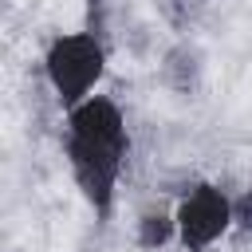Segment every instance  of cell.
I'll use <instances>...</instances> for the list:
<instances>
[{"instance_id": "1", "label": "cell", "mask_w": 252, "mask_h": 252, "mask_svg": "<svg viewBox=\"0 0 252 252\" xmlns=\"http://www.w3.org/2000/svg\"><path fill=\"white\" fill-rule=\"evenodd\" d=\"M67 154H71V169H75V181H79L83 197L94 205L98 217H106L110 201H114L122 161H126L122 110L110 98L79 102L71 110V122H67Z\"/></svg>"}, {"instance_id": "2", "label": "cell", "mask_w": 252, "mask_h": 252, "mask_svg": "<svg viewBox=\"0 0 252 252\" xmlns=\"http://www.w3.org/2000/svg\"><path fill=\"white\" fill-rule=\"evenodd\" d=\"M102 63H106L102 43H98L94 35H87V32L59 35V39L47 47V59H43L47 79H51L59 102L71 106V110H75L79 102H87V91L98 83Z\"/></svg>"}, {"instance_id": "3", "label": "cell", "mask_w": 252, "mask_h": 252, "mask_svg": "<svg viewBox=\"0 0 252 252\" xmlns=\"http://www.w3.org/2000/svg\"><path fill=\"white\" fill-rule=\"evenodd\" d=\"M228 220H232L228 197H224L220 189H213V185H197V189L181 201L173 224H177L181 244H185L189 252H201V248H209V244L228 228Z\"/></svg>"}, {"instance_id": "4", "label": "cell", "mask_w": 252, "mask_h": 252, "mask_svg": "<svg viewBox=\"0 0 252 252\" xmlns=\"http://www.w3.org/2000/svg\"><path fill=\"white\" fill-rule=\"evenodd\" d=\"M165 236H169V220H165V217H146V220H142V244H146V248H150V244H161Z\"/></svg>"}, {"instance_id": "5", "label": "cell", "mask_w": 252, "mask_h": 252, "mask_svg": "<svg viewBox=\"0 0 252 252\" xmlns=\"http://www.w3.org/2000/svg\"><path fill=\"white\" fill-rule=\"evenodd\" d=\"M91 4H94V0H91Z\"/></svg>"}]
</instances>
